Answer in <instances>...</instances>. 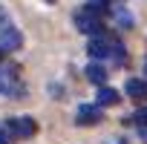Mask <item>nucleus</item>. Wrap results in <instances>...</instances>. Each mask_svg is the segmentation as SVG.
Here are the masks:
<instances>
[{"instance_id": "f257e3e1", "label": "nucleus", "mask_w": 147, "mask_h": 144, "mask_svg": "<svg viewBox=\"0 0 147 144\" xmlns=\"http://www.w3.org/2000/svg\"><path fill=\"white\" fill-rule=\"evenodd\" d=\"M20 43H23L20 32L15 29L9 12L0 6V49H3V52H15V49H20Z\"/></svg>"}, {"instance_id": "f03ea898", "label": "nucleus", "mask_w": 147, "mask_h": 144, "mask_svg": "<svg viewBox=\"0 0 147 144\" xmlns=\"http://www.w3.org/2000/svg\"><path fill=\"white\" fill-rule=\"evenodd\" d=\"M75 29H78V32H84L87 38H92V35H101V32H104L101 15H95V12H90V9L78 12V15H75Z\"/></svg>"}, {"instance_id": "7ed1b4c3", "label": "nucleus", "mask_w": 147, "mask_h": 144, "mask_svg": "<svg viewBox=\"0 0 147 144\" xmlns=\"http://www.w3.org/2000/svg\"><path fill=\"white\" fill-rule=\"evenodd\" d=\"M6 127H9V133H12L15 138H32V135L38 133V124H35V118H29V115L9 118V121H6Z\"/></svg>"}, {"instance_id": "20e7f679", "label": "nucleus", "mask_w": 147, "mask_h": 144, "mask_svg": "<svg viewBox=\"0 0 147 144\" xmlns=\"http://www.w3.org/2000/svg\"><path fill=\"white\" fill-rule=\"evenodd\" d=\"M113 46H115V40H110V38H104V35H92L90 40H87V52L92 55V58H110L113 55Z\"/></svg>"}, {"instance_id": "39448f33", "label": "nucleus", "mask_w": 147, "mask_h": 144, "mask_svg": "<svg viewBox=\"0 0 147 144\" xmlns=\"http://www.w3.org/2000/svg\"><path fill=\"white\" fill-rule=\"evenodd\" d=\"M101 121H104V112H101V104H95V107L84 104V107L78 110V124H81V127H92V124H101Z\"/></svg>"}, {"instance_id": "423d86ee", "label": "nucleus", "mask_w": 147, "mask_h": 144, "mask_svg": "<svg viewBox=\"0 0 147 144\" xmlns=\"http://www.w3.org/2000/svg\"><path fill=\"white\" fill-rule=\"evenodd\" d=\"M124 92H127L130 98H136V101H147V81H141V78H130V81L124 84Z\"/></svg>"}, {"instance_id": "0eeeda50", "label": "nucleus", "mask_w": 147, "mask_h": 144, "mask_svg": "<svg viewBox=\"0 0 147 144\" xmlns=\"http://www.w3.org/2000/svg\"><path fill=\"white\" fill-rule=\"evenodd\" d=\"M84 78H87L90 84H95V87H104V81H107V69H104L101 63H87Z\"/></svg>"}, {"instance_id": "6e6552de", "label": "nucleus", "mask_w": 147, "mask_h": 144, "mask_svg": "<svg viewBox=\"0 0 147 144\" xmlns=\"http://www.w3.org/2000/svg\"><path fill=\"white\" fill-rule=\"evenodd\" d=\"M121 98H118V92L113 89V87H98V95H95V104H101V107H113V104H118Z\"/></svg>"}, {"instance_id": "1a4fd4ad", "label": "nucleus", "mask_w": 147, "mask_h": 144, "mask_svg": "<svg viewBox=\"0 0 147 144\" xmlns=\"http://www.w3.org/2000/svg\"><path fill=\"white\" fill-rule=\"evenodd\" d=\"M115 20H118L121 29H130V26H133V17H130V12H124V9H115Z\"/></svg>"}, {"instance_id": "9d476101", "label": "nucleus", "mask_w": 147, "mask_h": 144, "mask_svg": "<svg viewBox=\"0 0 147 144\" xmlns=\"http://www.w3.org/2000/svg\"><path fill=\"white\" fill-rule=\"evenodd\" d=\"M127 121H130V124H138V127H147V107H144V110H136Z\"/></svg>"}, {"instance_id": "9b49d317", "label": "nucleus", "mask_w": 147, "mask_h": 144, "mask_svg": "<svg viewBox=\"0 0 147 144\" xmlns=\"http://www.w3.org/2000/svg\"><path fill=\"white\" fill-rule=\"evenodd\" d=\"M9 89H12V81H9V75H6V69H3V72H0V95L9 92Z\"/></svg>"}, {"instance_id": "f8f14e48", "label": "nucleus", "mask_w": 147, "mask_h": 144, "mask_svg": "<svg viewBox=\"0 0 147 144\" xmlns=\"http://www.w3.org/2000/svg\"><path fill=\"white\" fill-rule=\"evenodd\" d=\"M9 135H12L9 127H0V144H9Z\"/></svg>"}, {"instance_id": "ddd939ff", "label": "nucleus", "mask_w": 147, "mask_h": 144, "mask_svg": "<svg viewBox=\"0 0 147 144\" xmlns=\"http://www.w3.org/2000/svg\"><path fill=\"white\" fill-rule=\"evenodd\" d=\"M138 135H141V138L147 141V127H138Z\"/></svg>"}, {"instance_id": "4468645a", "label": "nucleus", "mask_w": 147, "mask_h": 144, "mask_svg": "<svg viewBox=\"0 0 147 144\" xmlns=\"http://www.w3.org/2000/svg\"><path fill=\"white\" fill-rule=\"evenodd\" d=\"M144 75H147V61H144Z\"/></svg>"}, {"instance_id": "2eb2a0df", "label": "nucleus", "mask_w": 147, "mask_h": 144, "mask_svg": "<svg viewBox=\"0 0 147 144\" xmlns=\"http://www.w3.org/2000/svg\"><path fill=\"white\" fill-rule=\"evenodd\" d=\"M46 3H55V0H46Z\"/></svg>"}]
</instances>
